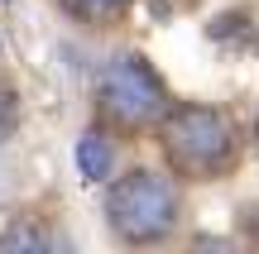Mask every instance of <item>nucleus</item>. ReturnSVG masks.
I'll return each instance as SVG.
<instances>
[{"label":"nucleus","instance_id":"obj_1","mask_svg":"<svg viewBox=\"0 0 259 254\" xmlns=\"http://www.w3.org/2000/svg\"><path fill=\"white\" fill-rule=\"evenodd\" d=\"M158 149L163 163L187 182H211L240 159V125L221 106L178 101L158 115Z\"/></svg>","mask_w":259,"mask_h":254},{"label":"nucleus","instance_id":"obj_2","mask_svg":"<svg viewBox=\"0 0 259 254\" xmlns=\"http://www.w3.org/2000/svg\"><path fill=\"white\" fill-rule=\"evenodd\" d=\"M106 230L130 249H154L178 235L183 221V192L158 168H130L120 178H106Z\"/></svg>","mask_w":259,"mask_h":254},{"label":"nucleus","instance_id":"obj_3","mask_svg":"<svg viewBox=\"0 0 259 254\" xmlns=\"http://www.w3.org/2000/svg\"><path fill=\"white\" fill-rule=\"evenodd\" d=\"M168 82L144 53H115L96 77V125L111 134H144L168 111Z\"/></svg>","mask_w":259,"mask_h":254},{"label":"nucleus","instance_id":"obj_4","mask_svg":"<svg viewBox=\"0 0 259 254\" xmlns=\"http://www.w3.org/2000/svg\"><path fill=\"white\" fill-rule=\"evenodd\" d=\"M72 163H77V173H82L87 182H106L115 173V139H111V130H106V125L82 130L77 144H72Z\"/></svg>","mask_w":259,"mask_h":254},{"label":"nucleus","instance_id":"obj_5","mask_svg":"<svg viewBox=\"0 0 259 254\" xmlns=\"http://www.w3.org/2000/svg\"><path fill=\"white\" fill-rule=\"evenodd\" d=\"M44 249H63V235L44 216H15L0 230V254H44Z\"/></svg>","mask_w":259,"mask_h":254},{"label":"nucleus","instance_id":"obj_6","mask_svg":"<svg viewBox=\"0 0 259 254\" xmlns=\"http://www.w3.org/2000/svg\"><path fill=\"white\" fill-rule=\"evenodd\" d=\"M58 5H63V15L72 19V24H82V29H115L130 15L135 0H58Z\"/></svg>","mask_w":259,"mask_h":254},{"label":"nucleus","instance_id":"obj_7","mask_svg":"<svg viewBox=\"0 0 259 254\" xmlns=\"http://www.w3.org/2000/svg\"><path fill=\"white\" fill-rule=\"evenodd\" d=\"M15 125H19V91H15V82L0 77V139H10Z\"/></svg>","mask_w":259,"mask_h":254},{"label":"nucleus","instance_id":"obj_8","mask_svg":"<svg viewBox=\"0 0 259 254\" xmlns=\"http://www.w3.org/2000/svg\"><path fill=\"white\" fill-rule=\"evenodd\" d=\"M245 230H250V235L259 240V201H254V207H250V211H245Z\"/></svg>","mask_w":259,"mask_h":254},{"label":"nucleus","instance_id":"obj_9","mask_svg":"<svg viewBox=\"0 0 259 254\" xmlns=\"http://www.w3.org/2000/svg\"><path fill=\"white\" fill-rule=\"evenodd\" d=\"M10 197V163H5V154H0V201Z\"/></svg>","mask_w":259,"mask_h":254},{"label":"nucleus","instance_id":"obj_10","mask_svg":"<svg viewBox=\"0 0 259 254\" xmlns=\"http://www.w3.org/2000/svg\"><path fill=\"white\" fill-rule=\"evenodd\" d=\"M5 5H10V0H5Z\"/></svg>","mask_w":259,"mask_h":254}]
</instances>
